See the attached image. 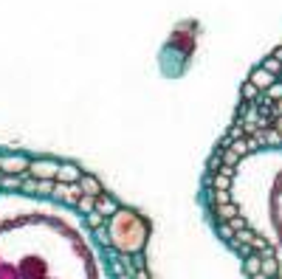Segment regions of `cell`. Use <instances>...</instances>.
I'll list each match as a JSON object with an SVG mask.
<instances>
[{
  "instance_id": "obj_9",
  "label": "cell",
  "mask_w": 282,
  "mask_h": 279,
  "mask_svg": "<svg viewBox=\"0 0 282 279\" xmlns=\"http://www.w3.org/2000/svg\"><path fill=\"white\" fill-rule=\"evenodd\" d=\"M263 268H266V274L274 277V274H277V260H274V257H268L266 263H263Z\"/></svg>"
},
{
  "instance_id": "obj_4",
  "label": "cell",
  "mask_w": 282,
  "mask_h": 279,
  "mask_svg": "<svg viewBox=\"0 0 282 279\" xmlns=\"http://www.w3.org/2000/svg\"><path fill=\"white\" fill-rule=\"evenodd\" d=\"M31 172L34 175H40V178H51V175H57V166H48V164H31Z\"/></svg>"
},
{
  "instance_id": "obj_14",
  "label": "cell",
  "mask_w": 282,
  "mask_h": 279,
  "mask_svg": "<svg viewBox=\"0 0 282 279\" xmlns=\"http://www.w3.org/2000/svg\"><path fill=\"white\" fill-rule=\"evenodd\" d=\"M243 226H246V220H243V217H234V220H232V229H243Z\"/></svg>"
},
{
  "instance_id": "obj_6",
  "label": "cell",
  "mask_w": 282,
  "mask_h": 279,
  "mask_svg": "<svg viewBox=\"0 0 282 279\" xmlns=\"http://www.w3.org/2000/svg\"><path fill=\"white\" fill-rule=\"evenodd\" d=\"M251 240H254V234H251L246 226H243V229H237V246H246V243H251Z\"/></svg>"
},
{
  "instance_id": "obj_15",
  "label": "cell",
  "mask_w": 282,
  "mask_h": 279,
  "mask_svg": "<svg viewBox=\"0 0 282 279\" xmlns=\"http://www.w3.org/2000/svg\"><path fill=\"white\" fill-rule=\"evenodd\" d=\"M277 68H280V65H277L274 59H268V62H266V71H271V73H277Z\"/></svg>"
},
{
  "instance_id": "obj_5",
  "label": "cell",
  "mask_w": 282,
  "mask_h": 279,
  "mask_svg": "<svg viewBox=\"0 0 282 279\" xmlns=\"http://www.w3.org/2000/svg\"><path fill=\"white\" fill-rule=\"evenodd\" d=\"M96 206H99V214H113V212H116V203H113L110 197H99V200H96Z\"/></svg>"
},
{
  "instance_id": "obj_16",
  "label": "cell",
  "mask_w": 282,
  "mask_h": 279,
  "mask_svg": "<svg viewBox=\"0 0 282 279\" xmlns=\"http://www.w3.org/2000/svg\"><path fill=\"white\" fill-rule=\"evenodd\" d=\"M135 279H147V274H144V271H138V274H135Z\"/></svg>"
},
{
  "instance_id": "obj_2",
  "label": "cell",
  "mask_w": 282,
  "mask_h": 279,
  "mask_svg": "<svg viewBox=\"0 0 282 279\" xmlns=\"http://www.w3.org/2000/svg\"><path fill=\"white\" fill-rule=\"evenodd\" d=\"M57 175H59V181H68V183H74L76 178H79L76 166H71V164H65V166H57Z\"/></svg>"
},
{
  "instance_id": "obj_17",
  "label": "cell",
  "mask_w": 282,
  "mask_h": 279,
  "mask_svg": "<svg viewBox=\"0 0 282 279\" xmlns=\"http://www.w3.org/2000/svg\"><path fill=\"white\" fill-rule=\"evenodd\" d=\"M251 279H266V274H251Z\"/></svg>"
},
{
  "instance_id": "obj_8",
  "label": "cell",
  "mask_w": 282,
  "mask_h": 279,
  "mask_svg": "<svg viewBox=\"0 0 282 279\" xmlns=\"http://www.w3.org/2000/svg\"><path fill=\"white\" fill-rule=\"evenodd\" d=\"M102 220H104V217H102L99 212H90V214H88V223H90L93 229H99V226H102Z\"/></svg>"
},
{
  "instance_id": "obj_13",
  "label": "cell",
  "mask_w": 282,
  "mask_h": 279,
  "mask_svg": "<svg viewBox=\"0 0 282 279\" xmlns=\"http://www.w3.org/2000/svg\"><path fill=\"white\" fill-rule=\"evenodd\" d=\"M220 214H223V220H229V217H232V214H234V209H229V206L223 203V209H220Z\"/></svg>"
},
{
  "instance_id": "obj_12",
  "label": "cell",
  "mask_w": 282,
  "mask_h": 279,
  "mask_svg": "<svg viewBox=\"0 0 282 279\" xmlns=\"http://www.w3.org/2000/svg\"><path fill=\"white\" fill-rule=\"evenodd\" d=\"M82 186H85V189H90V192H96V181H90V178H85Z\"/></svg>"
},
{
  "instance_id": "obj_7",
  "label": "cell",
  "mask_w": 282,
  "mask_h": 279,
  "mask_svg": "<svg viewBox=\"0 0 282 279\" xmlns=\"http://www.w3.org/2000/svg\"><path fill=\"white\" fill-rule=\"evenodd\" d=\"M260 268H263V263H260L257 257H249V260H246V271H249V274H260Z\"/></svg>"
},
{
  "instance_id": "obj_3",
  "label": "cell",
  "mask_w": 282,
  "mask_h": 279,
  "mask_svg": "<svg viewBox=\"0 0 282 279\" xmlns=\"http://www.w3.org/2000/svg\"><path fill=\"white\" fill-rule=\"evenodd\" d=\"M57 195L62 197V200H68V203H76L79 200V192H76V186H57Z\"/></svg>"
},
{
  "instance_id": "obj_11",
  "label": "cell",
  "mask_w": 282,
  "mask_h": 279,
  "mask_svg": "<svg viewBox=\"0 0 282 279\" xmlns=\"http://www.w3.org/2000/svg\"><path fill=\"white\" fill-rule=\"evenodd\" d=\"M234 152H237V155H243V152H249V144H243V141H237V144H234Z\"/></svg>"
},
{
  "instance_id": "obj_10",
  "label": "cell",
  "mask_w": 282,
  "mask_h": 279,
  "mask_svg": "<svg viewBox=\"0 0 282 279\" xmlns=\"http://www.w3.org/2000/svg\"><path fill=\"white\" fill-rule=\"evenodd\" d=\"M215 200L220 203V206H223V203H229V192H226V189H220V192L215 195Z\"/></svg>"
},
{
  "instance_id": "obj_1",
  "label": "cell",
  "mask_w": 282,
  "mask_h": 279,
  "mask_svg": "<svg viewBox=\"0 0 282 279\" xmlns=\"http://www.w3.org/2000/svg\"><path fill=\"white\" fill-rule=\"evenodd\" d=\"M251 82L257 85V88H268V85L274 82V73H271V71H263V68H260V71H254Z\"/></svg>"
}]
</instances>
